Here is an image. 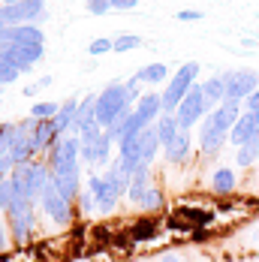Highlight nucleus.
I'll use <instances>...</instances> for the list:
<instances>
[{
  "mask_svg": "<svg viewBox=\"0 0 259 262\" xmlns=\"http://www.w3.org/2000/svg\"><path fill=\"white\" fill-rule=\"evenodd\" d=\"M136 84H139V81L130 79L127 84H109L103 94H97V124H100L103 130H112V124H115L121 115H127L130 105L139 103Z\"/></svg>",
  "mask_w": 259,
  "mask_h": 262,
  "instance_id": "f257e3e1",
  "label": "nucleus"
},
{
  "mask_svg": "<svg viewBox=\"0 0 259 262\" xmlns=\"http://www.w3.org/2000/svg\"><path fill=\"white\" fill-rule=\"evenodd\" d=\"M196 76H199V63L190 60V63H184L181 70L169 79L166 91H163V112H175L181 105V100L187 97V91L196 84Z\"/></svg>",
  "mask_w": 259,
  "mask_h": 262,
  "instance_id": "f03ea898",
  "label": "nucleus"
},
{
  "mask_svg": "<svg viewBox=\"0 0 259 262\" xmlns=\"http://www.w3.org/2000/svg\"><path fill=\"white\" fill-rule=\"evenodd\" d=\"M78 157H81V142H78V139H63V142H57L52 148V163H49L52 178L78 175Z\"/></svg>",
  "mask_w": 259,
  "mask_h": 262,
  "instance_id": "7ed1b4c3",
  "label": "nucleus"
},
{
  "mask_svg": "<svg viewBox=\"0 0 259 262\" xmlns=\"http://www.w3.org/2000/svg\"><path fill=\"white\" fill-rule=\"evenodd\" d=\"M205 115H208V108H205V94H202V84L196 81V84L187 91V97L181 100V105L175 108V118H178L181 130H190V127L202 124V118H205Z\"/></svg>",
  "mask_w": 259,
  "mask_h": 262,
  "instance_id": "20e7f679",
  "label": "nucleus"
},
{
  "mask_svg": "<svg viewBox=\"0 0 259 262\" xmlns=\"http://www.w3.org/2000/svg\"><path fill=\"white\" fill-rule=\"evenodd\" d=\"M46 15L42 0H18L12 6H0V21L3 27H15V25H33Z\"/></svg>",
  "mask_w": 259,
  "mask_h": 262,
  "instance_id": "39448f33",
  "label": "nucleus"
},
{
  "mask_svg": "<svg viewBox=\"0 0 259 262\" xmlns=\"http://www.w3.org/2000/svg\"><path fill=\"white\" fill-rule=\"evenodd\" d=\"M39 205H42V211L52 217L57 226H70V223H73V202H70V199L54 187V181H49V187L42 190Z\"/></svg>",
  "mask_w": 259,
  "mask_h": 262,
  "instance_id": "423d86ee",
  "label": "nucleus"
},
{
  "mask_svg": "<svg viewBox=\"0 0 259 262\" xmlns=\"http://www.w3.org/2000/svg\"><path fill=\"white\" fill-rule=\"evenodd\" d=\"M223 81H226V100L244 103L259 88V73L256 70H229V73H223Z\"/></svg>",
  "mask_w": 259,
  "mask_h": 262,
  "instance_id": "0eeeda50",
  "label": "nucleus"
},
{
  "mask_svg": "<svg viewBox=\"0 0 259 262\" xmlns=\"http://www.w3.org/2000/svg\"><path fill=\"white\" fill-rule=\"evenodd\" d=\"M78 142H81V160H88V163H105L112 139H109V133H105L103 127L84 130L78 136Z\"/></svg>",
  "mask_w": 259,
  "mask_h": 262,
  "instance_id": "6e6552de",
  "label": "nucleus"
},
{
  "mask_svg": "<svg viewBox=\"0 0 259 262\" xmlns=\"http://www.w3.org/2000/svg\"><path fill=\"white\" fill-rule=\"evenodd\" d=\"M9 223H12V232H15V241H27L30 229L36 226V211H33V202L30 199H15L9 205Z\"/></svg>",
  "mask_w": 259,
  "mask_h": 262,
  "instance_id": "1a4fd4ad",
  "label": "nucleus"
},
{
  "mask_svg": "<svg viewBox=\"0 0 259 262\" xmlns=\"http://www.w3.org/2000/svg\"><path fill=\"white\" fill-rule=\"evenodd\" d=\"M0 57L25 73L30 63H36L42 57V46H0Z\"/></svg>",
  "mask_w": 259,
  "mask_h": 262,
  "instance_id": "9d476101",
  "label": "nucleus"
},
{
  "mask_svg": "<svg viewBox=\"0 0 259 262\" xmlns=\"http://www.w3.org/2000/svg\"><path fill=\"white\" fill-rule=\"evenodd\" d=\"M259 130V112H241V118L235 121L232 133H229V142H232L235 148H241V145H247L250 139H253V133Z\"/></svg>",
  "mask_w": 259,
  "mask_h": 262,
  "instance_id": "9b49d317",
  "label": "nucleus"
},
{
  "mask_svg": "<svg viewBox=\"0 0 259 262\" xmlns=\"http://www.w3.org/2000/svg\"><path fill=\"white\" fill-rule=\"evenodd\" d=\"M160 115H163V94H142L136 103V118L145 127H151Z\"/></svg>",
  "mask_w": 259,
  "mask_h": 262,
  "instance_id": "f8f14e48",
  "label": "nucleus"
},
{
  "mask_svg": "<svg viewBox=\"0 0 259 262\" xmlns=\"http://www.w3.org/2000/svg\"><path fill=\"white\" fill-rule=\"evenodd\" d=\"M91 127H100V124H97V97H94V94H88L84 100H78L73 130L84 133V130H91Z\"/></svg>",
  "mask_w": 259,
  "mask_h": 262,
  "instance_id": "ddd939ff",
  "label": "nucleus"
},
{
  "mask_svg": "<svg viewBox=\"0 0 259 262\" xmlns=\"http://www.w3.org/2000/svg\"><path fill=\"white\" fill-rule=\"evenodd\" d=\"M88 187H91V193H94V199H97L100 211H103V214H112L115 202H118V196H115V190L105 184L103 175H94V178H88Z\"/></svg>",
  "mask_w": 259,
  "mask_h": 262,
  "instance_id": "4468645a",
  "label": "nucleus"
},
{
  "mask_svg": "<svg viewBox=\"0 0 259 262\" xmlns=\"http://www.w3.org/2000/svg\"><path fill=\"white\" fill-rule=\"evenodd\" d=\"M166 148V160L172 163V166H184V160L190 157V148H193V139H190V133L181 130L169 145H163Z\"/></svg>",
  "mask_w": 259,
  "mask_h": 262,
  "instance_id": "2eb2a0df",
  "label": "nucleus"
},
{
  "mask_svg": "<svg viewBox=\"0 0 259 262\" xmlns=\"http://www.w3.org/2000/svg\"><path fill=\"white\" fill-rule=\"evenodd\" d=\"M202 94H205L208 112H214L220 103H226V81H223V73H220V76H211L208 81H202Z\"/></svg>",
  "mask_w": 259,
  "mask_h": 262,
  "instance_id": "dca6fc26",
  "label": "nucleus"
},
{
  "mask_svg": "<svg viewBox=\"0 0 259 262\" xmlns=\"http://www.w3.org/2000/svg\"><path fill=\"white\" fill-rule=\"evenodd\" d=\"M154 133H157V139H160V145H169L178 133H181V124H178V118H175V112H163L160 118H157L154 124Z\"/></svg>",
  "mask_w": 259,
  "mask_h": 262,
  "instance_id": "f3484780",
  "label": "nucleus"
},
{
  "mask_svg": "<svg viewBox=\"0 0 259 262\" xmlns=\"http://www.w3.org/2000/svg\"><path fill=\"white\" fill-rule=\"evenodd\" d=\"M235 187H238L235 169H229V166H217V169L211 172V190H214L217 196H229Z\"/></svg>",
  "mask_w": 259,
  "mask_h": 262,
  "instance_id": "a211bd4d",
  "label": "nucleus"
},
{
  "mask_svg": "<svg viewBox=\"0 0 259 262\" xmlns=\"http://www.w3.org/2000/svg\"><path fill=\"white\" fill-rule=\"evenodd\" d=\"M142 142H139V160L142 163H154V157H157V148H160V139H157V133H154V127H148V130H142V136H139Z\"/></svg>",
  "mask_w": 259,
  "mask_h": 262,
  "instance_id": "6ab92c4d",
  "label": "nucleus"
},
{
  "mask_svg": "<svg viewBox=\"0 0 259 262\" xmlns=\"http://www.w3.org/2000/svg\"><path fill=\"white\" fill-rule=\"evenodd\" d=\"M76 108H78V100H67V103H63V108H60V112L52 118L57 136H60V133H67V130H73V124H76Z\"/></svg>",
  "mask_w": 259,
  "mask_h": 262,
  "instance_id": "aec40b11",
  "label": "nucleus"
},
{
  "mask_svg": "<svg viewBox=\"0 0 259 262\" xmlns=\"http://www.w3.org/2000/svg\"><path fill=\"white\" fill-rule=\"evenodd\" d=\"M175 214L184 220V223L175 220V226H181V229H190V223H196V226H208V223L214 220V214H211V211H199V208H178Z\"/></svg>",
  "mask_w": 259,
  "mask_h": 262,
  "instance_id": "412c9836",
  "label": "nucleus"
},
{
  "mask_svg": "<svg viewBox=\"0 0 259 262\" xmlns=\"http://www.w3.org/2000/svg\"><path fill=\"white\" fill-rule=\"evenodd\" d=\"M229 142V136L226 133H211V130H199V148H202V154H217L223 145Z\"/></svg>",
  "mask_w": 259,
  "mask_h": 262,
  "instance_id": "4be33fe9",
  "label": "nucleus"
},
{
  "mask_svg": "<svg viewBox=\"0 0 259 262\" xmlns=\"http://www.w3.org/2000/svg\"><path fill=\"white\" fill-rule=\"evenodd\" d=\"M133 79L136 81H148V84H160V81L169 79V67H166V63H151V67H145V70H139Z\"/></svg>",
  "mask_w": 259,
  "mask_h": 262,
  "instance_id": "5701e85b",
  "label": "nucleus"
},
{
  "mask_svg": "<svg viewBox=\"0 0 259 262\" xmlns=\"http://www.w3.org/2000/svg\"><path fill=\"white\" fill-rule=\"evenodd\" d=\"M103 178H105V184H109V187L115 190V196H121L124 190H130V178L124 175V172H121V166H118V163L105 169V175H103Z\"/></svg>",
  "mask_w": 259,
  "mask_h": 262,
  "instance_id": "b1692460",
  "label": "nucleus"
},
{
  "mask_svg": "<svg viewBox=\"0 0 259 262\" xmlns=\"http://www.w3.org/2000/svg\"><path fill=\"white\" fill-rule=\"evenodd\" d=\"M259 160V142H247V145H241L238 151H235V166H253Z\"/></svg>",
  "mask_w": 259,
  "mask_h": 262,
  "instance_id": "393cba45",
  "label": "nucleus"
},
{
  "mask_svg": "<svg viewBox=\"0 0 259 262\" xmlns=\"http://www.w3.org/2000/svg\"><path fill=\"white\" fill-rule=\"evenodd\" d=\"M142 133H130V136H124L121 142H118V148H121V157H127V160H139V139ZM142 163V160H139Z\"/></svg>",
  "mask_w": 259,
  "mask_h": 262,
  "instance_id": "a878e982",
  "label": "nucleus"
},
{
  "mask_svg": "<svg viewBox=\"0 0 259 262\" xmlns=\"http://www.w3.org/2000/svg\"><path fill=\"white\" fill-rule=\"evenodd\" d=\"M139 208H142V211H160V208H163V193H160V187H157V184H151V187L145 190V196H142Z\"/></svg>",
  "mask_w": 259,
  "mask_h": 262,
  "instance_id": "bb28decb",
  "label": "nucleus"
},
{
  "mask_svg": "<svg viewBox=\"0 0 259 262\" xmlns=\"http://www.w3.org/2000/svg\"><path fill=\"white\" fill-rule=\"evenodd\" d=\"M154 235H157V223L151 217H145V220H139L133 226V241H151Z\"/></svg>",
  "mask_w": 259,
  "mask_h": 262,
  "instance_id": "cd10ccee",
  "label": "nucleus"
},
{
  "mask_svg": "<svg viewBox=\"0 0 259 262\" xmlns=\"http://www.w3.org/2000/svg\"><path fill=\"white\" fill-rule=\"evenodd\" d=\"M12 199H15V190H12V178L6 175V178L0 181V208H3V211H9Z\"/></svg>",
  "mask_w": 259,
  "mask_h": 262,
  "instance_id": "c85d7f7f",
  "label": "nucleus"
},
{
  "mask_svg": "<svg viewBox=\"0 0 259 262\" xmlns=\"http://www.w3.org/2000/svg\"><path fill=\"white\" fill-rule=\"evenodd\" d=\"M57 112H60L57 103H36L33 108H30V118H39V121H42V118H54Z\"/></svg>",
  "mask_w": 259,
  "mask_h": 262,
  "instance_id": "c756f323",
  "label": "nucleus"
},
{
  "mask_svg": "<svg viewBox=\"0 0 259 262\" xmlns=\"http://www.w3.org/2000/svg\"><path fill=\"white\" fill-rule=\"evenodd\" d=\"M136 46H142V39H139V36H133V33H124V36H118V39H115L112 52H133Z\"/></svg>",
  "mask_w": 259,
  "mask_h": 262,
  "instance_id": "7c9ffc66",
  "label": "nucleus"
},
{
  "mask_svg": "<svg viewBox=\"0 0 259 262\" xmlns=\"http://www.w3.org/2000/svg\"><path fill=\"white\" fill-rule=\"evenodd\" d=\"M18 73H21V70H15L9 60H3V57H0V84H9V81H15V79H18Z\"/></svg>",
  "mask_w": 259,
  "mask_h": 262,
  "instance_id": "2f4dec72",
  "label": "nucleus"
},
{
  "mask_svg": "<svg viewBox=\"0 0 259 262\" xmlns=\"http://www.w3.org/2000/svg\"><path fill=\"white\" fill-rule=\"evenodd\" d=\"M112 9V0H88V12L91 15H105Z\"/></svg>",
  "mask_w": 259,
  "mask_h": 262,
  "instance_id": "473e14b6",
  "label": "nucleus"
},
{
  "mask_svg": "<svg viewBox=\"0 0 259 262\" xmlns=\"http://www.w3.org/2000/svg\"><path fill=\"white\" fill-rule=\"evenodd\" d=\"M112 46H115V39H94V42L88 46V52L91 54H105V52H112Z\"/></svg>",
  "mask_w": 259,
  "mask_h": 262,
  "instance_id": "72a5a7b5",
  "label": "nucleus"
},
{
  "mask_svg": "<svg viewBox=\"0 0 259 262\" xmlns=\"http://www.w3.org/2000/svg\"><path fill=\"white\" fill-rule=\"evenodd\" d=\"M78 202H81V211H84V214H91V211H94V205H97L94 193H84V190L78 193Z\"/></svg>",
  "mask_w": 259,
  "mask_h": 262,
  "instance_id": "f704fd0d",
  "label": "nucleus"
},
{
  "mask_svg": "<svg viewBox=\"0 0 259 262\" xmlns=\"http://www.w3.org/2000/svg\"><path fill=\"white\" fill-rule=\"evenodd\" d=\"M178 21H202V12L199 9H181L178 12Z\"/></svg>",
  "mask_w": 259,
  "mask_h": 262,
  "instance_id": "c9c22d12",
  "label": "nucleus"
},
{
  "mask_svg": "<svg viewBox=\"0 0 259 262\" xmlns=\"http://www.w3.org/2000/svg\"><path fill=\"white\" fill-rule=\"evenodd\" d=\"M244 108H247V112H259V88L247 97V100H244Z\"/></svg>",
  "mask_w": 259,
  "mask_h": 262,
  "instance_id": "e433bc0d",
  "label": "nucleus"
},
{
  "mask_svg": "<svg viewBox=\"0 0 259 262\" xmlns=\"http://www.w3.org/2000/svg\"><path fill=\"white\" fill-rule=\"evenodd\" d=\"M142 0H112V9H133V6H139Z\"/></svg>",
  "mask_w": 259,
  "mask_h": 262,
  "instance_id": "4c0bfd02",
  "label": "nucleus"
},
{
  "mask_svg": "<svg viewBox=\"0 0 259 262\" xmlns=\"http://www.w3.org/2000/svg\"><path fill=\"white\" fill-rule=\"evenodd\" d=\"M160 262H193V259H187V256H181V253H163Z\"/></svg>",
  "mask_w": 259,
  "mask_h": 262,
  "instance_id": "58836bf2",
  "label": "nucleus"
},
{
  "mask_svg": "<svg viewBox=\"0 0 259 262\" xmlns=\"http://www.w3.org/2000/svg\"><path fill=\"white\" fill-rule=\"evenodd\" d=\"M6 250V232H3V226H0V253Z\"/></svg>",
  "mask_w": 259,
  "mask_h": 262,
  "instance_id": "ea45409f",
  "label": "nucleus"
},
{
  "mask_svg": "<svg viewBox=\"0 0 259 262\" xmlns=\"http://www.w3.org/2000/svg\"><path fill=\"white\" fill-rule=\"evenodd\" d=\"M12 3H18V0H3V6H12Z\"/></svg>",
  "mask_w": 259,
  "mask_h": 262,
  "instance_id": "a19ab883",
  "label": "nucleus"
},
{
  "mask_svg": "<svg viewBox=\"0 0 259 262\" xmlns=\"http://www.w3.org/2000/svg\"><path fill=\"white\" fill-rule=\"evenodd\" d=\"M256 244H259V238H256Z\"/></svg>",
  "mask_w": 259,
  "mask_h": 262,
  "instance_id": "79ce46f5",
  "label": "nucleus"
},
{
  "mask_svg": "<svg viewBox=\"0 0 259 262\" xmlns=\"http://www.w3.org/2000/svg\"><path fill=\"white\" fill-rule=\"evenodd\" d=\"M0 262H3V259H0Z\"/></svg>",
  "mask_w": 259,
  "mask_h": 262,
  "instance_id": "37998d69",
  "label": "nucleus"
}]
</instances>
